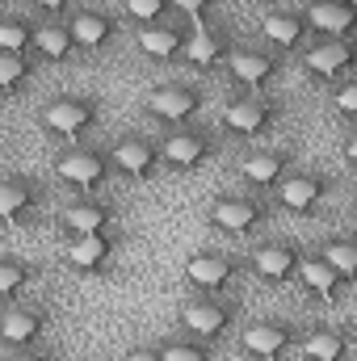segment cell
Listing matches in <instances>:
<instances>
[{"label":"cell","instance_id":"obj_8","mask_svg":"<svg viewBox=\"0 0 357 361\" xmlns=\"http://www.w3.org/2000/svg\"><path fill=\"white\" fill-rule=\"evenodd\" d=\"M185 281L202 294H223L240 281V261L231 252H198L185 261Z\"/></svg>","mask_w":357,"mask_h":361},{"label":"cell","instance_id":"obj_38","mask_svg":"<svg viewBox=\"0 0 357 361\" xmlns=\"http://www.w3.org/2000/svg\"><path fill=\"white\" fill-rule=\"evenodd\" d=\"M38 13H68L72 8V0H30Z\"/></svg>","mask_w":357,"mask_h":361},{"label":"cell","instance_id":"obj_23","mask_svg":"<svg viewBox=\"0 0 357 361\" xmlns=\"http://www.w3.org/2000/svg\"><path fill=\"white\" fill-rule=\"evenodd\" d=\"M294 277H298V286L307 290V298H311V302H324V307H337V298H341V290H345V281H341L337 273L328 269L320 257H307V252H303Z\"/></svg>","mask_w":357,"mask_h":361},{"label":"cell","instance_id":"obj_18","mask_svg":"<svg viewBox=\"0 0 357 361\" xmlns=\"http://www.w3.org/2000/svg\"><path fill=\"white\" fill-rule=\"evenodd\" d=\"M303 21H307V30L320 34V38H349L353 25H357V8L341 4V0H307Z\"/></svg>","mask_w":357,"mask_h":361},{"label":"cell","instance_id":"obj_16","mask_svg":"<svg viewBox=\"0 0 357 361\" xmlns=\"http://www.w3.org/2000/svg\"><path fill=\"white\" fill-rule=\"evenodd\" d=\"M47 311L42 307H8L0 311V341L13 349H34L47 336Z\"/></svg>","mask_w":357,"mask_h":361},{"label":"cell","instance_id":"obj_9","mask_svg":"<svg viewBox=\"0 0 357 361\" xmlns=\"http://www.w3.org/2000/svg\"><path fill=\"white\" fill-rule=\"evenodd\" d=\"M210 156H214V139H210L206 130H193V126L173 130V135L160 143V164H169V169H177V173L202 169Z\"/></svg>","mask_w":357,"mask_h":361},{"label":"cell","instance_id":"obj_22","mask_svg":"<svg viewBox=\"0 0 357 361\" xmlns=\"http://www.w3.org/2000/svg\"><path fill=\"white\" fill-rule=\"evenodd\" d=\"M42 206V189L34 177H0V223H21Z\"/></svg>","mask_w":357,"mask_h":361},{"label":"cell","instance_id":"obj_39","mask_svg":"<svg viewBox=\"0 0 357 361\" xmlns=\"http://www.w3.org/2000/svg\"><path fill=\"white\" fill-rule=\"evenodd\" d=\"M353 160H357V143L353 139H345V164H353Z\"/></svg>","mask_w":357,"mask_h":361},{"label":"cell","instance_id":"obj_10","mask_svg":"<svg viewBox=\"0 0 357 361\" xmlns=\"http://www.w3.org/2000/svg\"><path fill=\"white\" fill-rule=\"evenodd\" d=\"M223 63H227V72H231L236 85H244V89H253V92L269 89V85L282 76V59L269 55V51H253V47H236V51H227Z\"/></svg>","mask_w":357,"mask_h":361},{"label":"cell","instance_id":"obj_29","mask_svg":"<svg viewBox=\"0 0 357 361\" xmlns=\"http://www.w3.org/2000/svg\"><path fill=\"white\" fill-rule=\"evenodd\" d=\"M227 34H210V30H202V34H189V47H185V59L189 63H198V68H210V63H219V59H227Z\"/></svg>","mask_w":357,"mask_h":361},{"label":"cell","instance_id":"obj_20","mask_svg":"<svg viewBox=\"0 0 357 361\" xmlns=\"http://www.w3.org/2000/svg\"><path fill=\"white\" fill-rule=\"evenodd\" d=\"M68 34H72L76 51H105L114 42V34H118V21L105 8H80V13H72Z\"/></svg>","mask_w":357,"mask_h":361},{"label":"cell","instance_id":"obj_30","mask_svg":"<svg viewBox=\"0 0 357 361\" xmlns=\"http://www.w3.org/2000/svg\"><path fill=\"white\" fill-rule=\"evenodd\" d=\"M30 281H34V265H30V261L0 257V302H13Z\"/></svg>","mask_w":357,"mask_h":361},{"label":"cell","instance_id":"obj_5","mask_svg":"<svg viewBox=\"0 0 357 361\" xmlns=\"http://www.w3.org/2000/svg\"><path fill=\"white\" fill-rule=\"evenodd\" d=\"M236 315H240V307H236L231 298L206 294V298H198V302H189V307L181 311V324H185V336L210 345V341H219V336L236 324Z\"/></svg>","mask_w":357,"mask_h":361},{"label":"cell","instance_id":"obj_28","mask_svg":"<svg viewBox=\"0 0 357 361\" xmlns=\"http://www.w3.org/2000/svg\"><path fill=\"white\" fill-rule=\"evenodd\" d=\"M30 80H34L30 55H21V51H0V92H4V97L21 92Z\"/></svg>","mask_w":357,"mask_h":361},{"label":"cell","instance_id":"obj_3","mask_svg":"<svg viewBox=\"0 0 357 361\" xmlns=\"http://www.w3.org/2000/svg\"><path fill=\"white\" fill-rule=\"evenodd\" d=\"M55 177L89 197L92 189H101L105 180L114 177L109 152H97V147H68V152L55 156Z\"/></svg>","mask_w":357,"mask_h":361},{"label":"cell","instance_id":"obj_4","mask_svg":"<svg viewBox=\"0 0 357 361\" xmlns=\"http://www.w3.org/2000/svg\"><path fill=\"white\" fill-rule=\"evenodd\" d=\"M240 349L248 361H282L290 349H298V328L286 319H257L240 332Z\"/></svg>","mask_w":357,"mask_h":361},{"label":"cell","instance_id":"obj_2","mask_svg":"<svg viewBox=\"0 0 357 361\" xmlns=\"http://www.w3.org/2000/svg\"><path fill=\"white\" fill-rule=\"evenodd\" d=\"M269 219V202L257 193H223L210 202V227L223 235H248Z\"/></svg>","mask_w":357,"mask_h":361},{"label":"cell","instance_id":"obj_26","mask_svg":"<svg viewBox=\"0 0 357 361\" xmlns=\"http://www.w3.org/2000/svg\"><path fill=\"white\" fill-rule=\"evenodd\" d=\"M315 257L337 273L345 286L353 281V273H357V240H353V235H328V240L320 244V252H315Z\"/></svg>","mask_w":357,"mask_h":361},{"label":"cell","instance_id":"obj_36","mask_svg":"<svg viewBox=\"0 0 357 361\" xmlns=\"http://www.w3.org/2000/svg\"><path fill=\"white\" fill-rule=\"evenodd\" d=\"M8 361H59L51 349H17Z\"/></svg>","mask_w":357,"mask_h":361},{"label":"cell","instance_id":"obj_17","mask_svg":"<svg viewBox=\"0 0 357 361\" xmlns=\"http://www.w3.org/2000/svg\"><path fill=\"white\" fill-rule=\"evenodd\" d=\"M202 89H193V85H164V89H156L147 97V109H152V118H160V122H169V126H181V122H189L198 109H202Z\"/></svg>","mask_w":357,"mask_h":361},{"label":"cell","instance_id":"obj_11","mask_svg":"<svg viewBox=\"0 0 357 361\" xmlns=\"http://www.w3.org/2000/svg\"><path fill=\"white\" fill-rule=\"evenodd\" d=\"M109 164L114 173H126L131 180H147L160 169V143L147 135H122L109 152Z\"/></svg>","mask_w":357,"mask_h":361},{"label":"cell","instance_id":"obj_21","mask_svg":"<svg viewBox=\"0 0 357 361\" xmlns=\"http://www.w3.org/2000/svg\"><path fill=\"white\" fill-rule=\"evenodd\" d=\"M290 169H294V156L290 152H277V147H257V152H248L240 160V177H244V185H253V189H273Z\"/></svg>","mask_w":357,"mask_h":361},{"label":"cell","instance_id":"obj_31","mask_svg":"<svg viewBox=\"0 0 357 361\" xmlns=\"http://www.w3.org/2000/svg\"><path fill=\"white\" fill-rule=\"evenodd\" d=\"M156 349H160V361H214L210 345L206 341H193V336H169Z\"/></svg>","mask_w":357,"mask_h":361},{"label":"cell","instance_id":"obj_32","mask_svg":"<svg viewBox=\"0 0 357 361\" xmlns=\"http://www.w3.org/2000/svg\"><path fill=\"white\" fill-rule=\"evenodd\" d=\"M30 42H34V21L30 17H0V51L30 55Z\"/></svg>","mask_w":357,"mask_h":361},{"label":"cell","instance_id":"obj_37","mask_svg":"<svg viewBox=\"0 0 357 361\" xmlns=\"http://www.w3.org/2000/svg\"><path fill=\"white\" fill-rule=\"evenodd\" d=\"M122 361H160V349H156V345H135Z\"/></svg>","mask_w":357,"mask_h":361},{"label":"cell","instance_id":"obj_33","mask_svg":"<svg viewBox=\"0 0 357 361\" xmlns=\"http://www.w3.org/2000/svg\"><path fill=\"white\" fill-rule=\"evenodd\" d=\"M122 8H126V17H131V21H139V30H143V25H156V21H164V13H169V0H126Z\"/></svg>","mask_w":357,"mask_h":361},{"label":"cell","instance_id":"obj_14","mask_svg":"<svg viewBox=\"0 0 357 361\" xmlns=\"http://www.w3.org/2000/svg\"><path fill=\"white\" fill-rule=\"evenodd\" d=\"M303 68L320 80H341L353 68V42L349 38H320L315 47H303Z\"/></svg>","mask_w":357,"mask_h":361},{"label":"cell","instance_id":"obj_40","mask_svg":"<svg viewBox=\"0 0 357 361\" xmlns=\"http://www.w3.org/2000/svg\"><path fill=\"white\" fill-rule=\"evenodd\" d=\"M341 4H349V8H357V0H341Z\"/></svg>","mask_w":357,"mask_h":361},{"label":"cell","instance_id":"obj_7","mask_svg":"<svg viewBox=\"0 0 357 361\" xmlns=\"http://www.w3.org/2000/svg\"><path fill=\"white\" fill-rule=\"evenodd\" d=\"M298 261H303V244H298V240H265V244L253 248L248 269L257 273L265 286H282V281L294 277Z\"/></svg>","mask_w":357,"mask_h":361},{"label":"cell","instance_id":"obj_1","mask_svg":"<svg viewBox=\"0 0 357 361\" xmlns=\"http://www.w3.org/2000/svg\"><path fill=\"white\" fill-rule=\"evenodd\" d=\"M101 118V105L97 97H80V92H68V97H55L47 109H42V130L51 139H63V143H76L85 139Z\"/></svg>","mask_w":357,"mask_h":361},{"label":"cell","instance_id":"obj_24","mask_svg":"<svg viewBox=\"0 0 357 361\" xmlns=\"http://www.w3.org/2000/svg\"><path fill=\"white\" fill-rule=\"evenodd\" d=\"M261 34H265V42L282 47V51H303L307 38H311L303 13H269L265 21H261Z\"/></svg>","mask_w":357,"mask_h":361},{"label":"cell","instance_id":"obj_6","mask_svg":"<svg viewBox=\"0 0 357 361\" xmlns=\"http://www.w3.org/2000/svg\"><path fill=\"white\" fill-rule=\"evenodd\" d=\"M332 180L324 173H311V169H290L286 177L273 185V202L290 214H311L324 197H328Z\"/></svg>","mask_w":357,"mask_h":361},{"label":"cell","instance_id":"obj_12","mask_svg":"<svg viewBox=\"0 0 357 361\" xmlns=\"http://www.w3.org/2000/svg\"><path fill=\"white\" fill-rule=\"evenodd\" d=\"M277 122V105L265 101V97H240V101H231L227 109H223V126L236 135V139H261L269 126Z\"/></svg>","mask_w":357,"mask_h":361},{"label":"cell","instance_id":"obj_25","mask_svg":"<svg viewBox=\"0 0 357 361\" xmlns=\"http://www.w3.org/2000/svg\"><path fill=\"white\" fill-rule=\"evenodd\" d=\"M298 357L303 361H349V336L337 328H315L298 336Z\"/></svg>","mask_w":357,"mask_h":361},{"label":"cell","instance_id":"obj_35","mask_svg":"<svg viewBox=\"0 0 357 361\" xmlns=\"http://www.w3.org/2000/svg\"><path fill=\"white\" fill-rule=\"evenodd\" d=\"M219 0H169V13H181V17H202L210 13Z\"/></svg>","mask_w":357,"mask_h":361},{"label":"cell","instance_id":"obj_15","mask_svg":"<svg viewBox=\"0 0 357 361\" xmlns=\"http://www.w3.org/2000/svg\"><path fill=\"white\" fill-rule=\"evenodd\" d=\"M118 244H122V235H114V231H101V235H76V240H68L63 261H68L76 273H105L109 269V261H114V252H118Z\"/></svg>","mask_w":357,"mask_h":361},{"label":"cell","instance_id":"obj_27","mask_svg":"<svg viewBox=\"0 0 357 361\" xmlns=\"http://www.w3.org/2000/svg\"><path fill=\"white\" fill-rule=\"evenodd\" d=\"M30 51H38L47 63H68V59L76 55L68 25H34V42H30Z\"/></svg>","mask_w":357,"mask_h":361},{"label":"cell","instance_id":"obj_19","mask_svg":"<svg viewBox=\"0 0 357 361\" xmlns=\"http://www.w3.org/2000/svg\"><path fill=\"white\" fill-rule=\"evenodd\" d=\"M59 231H63L68 240H76V235H101V231H114V206L92 202V197H80V202H72V206L59 214Z\"/></svg>","mask_w":357,"mask_h":361},{"label":"cell","instance_id":"obj_13","mask_svg":"<svg viewBox=\"0 0 357 361\" xmlns=\"http://www.w3.org/2000/svg\"><path fill=\"white\" fill-rule=\"evenodd\" d=\"M139 42V55L143 59H156V63H173L185 59V47H189V30L181 21H156V25H143L135 34Z\"/></svg>","mask_w":357,"mask_h":361},{"label":"cell","instance_id":"obj_34","mask_svg":"<svg viewBox=\"0 0 357 361\" xmlns=\"http://www.w3.org/2000/svg\"><path fill=\"white\" fill-rule=\"evenodd\" d=\"M337 114L341 118H357V80H345L337 89Z\"/></svg>","mask_w":357,"mask_h":361}]
</instances>
